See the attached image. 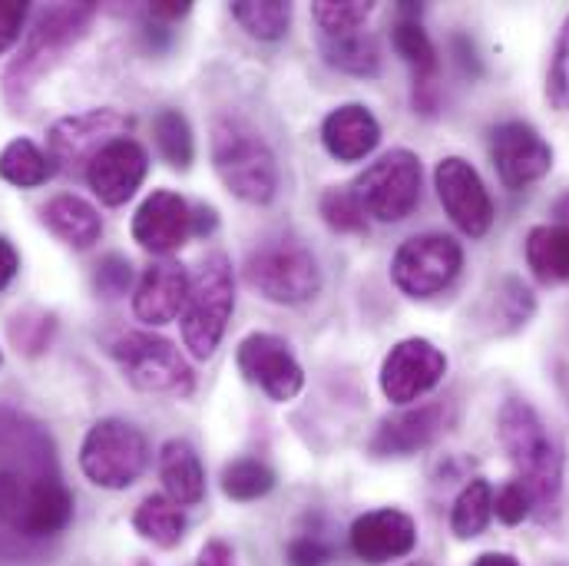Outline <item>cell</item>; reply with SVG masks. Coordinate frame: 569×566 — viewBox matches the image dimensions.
<instances>
[{
    "label": "cell",
    "mask_w": 569,
    "mask_h": 566,
    "mask_svg": "<svg viewBox=\"0 0 569 566\" xmlns=\"http://www.w3.org/2000/svg\"><path fill=\"white\" fill-rule=\"evenodd\" d=\"M497 437L517 470V480L530 487L533 510L540 517H553L563 490V454L537 408L510 398L497 415Z\"/></svg>",
    "instance_id": "1"
},
{
    "label": "cell",
    "mask_w": 569,
    "mask_h": 566,
    "mask_svg": "<svg viewBox=\"0 0 569 566\" xmlns=\"http://www.w3.org/2000/svg\"><path fill=\"white\" fill-rule=\"evenodd\" d=\"M93 17H97L93 3H53V7L37 13L33 27L23 37L20 53L3 70V100H7V107L20 110L30 100L40 77L50 73L63 60V53L87 37Z\"/></svg>",
    "instance_id": "2"
},
{
    "label": "cell",
    "mask_w": 569,
    "mask_h": 566,
    "mask_svg": "<svg viewBox=\"0 0 569 566\" xmlns=\"http://www.w3.org/2000/svg\"><path fill=\"white\" fill-rule=\"evenodd\" d=\"M212 169L222 186L249 202L269 206L279 192V162L266 137L236 113H219L212 120Z\"/></svg>",
    "instance_id": "3"
},
{
    "label": "cell",
    "mask_w": 569,
    "mask_h": 566,
    "mask_svg": "<svg viewBox=\"0 0 569 566\" xmlns=\"http://www.w3.org/2000/svg\"><path fill=\"white\" fill-rule=\"evenodd\" d=\"M73 520V494L57 474L0 467V527L20 537H53Z\"/></svg>",
    "instance_id": "4"
},
{
    "label": "cell",
    "mask_w": 569,
    "mask_h": 566,
    "mask_svg": "<svg viewBox=\"0 0 569 566\" xmlns=\"http://www.w3.org/2000/svg\"><path fill=\"white\" fill-rule=\"evenodd\" d=\"M236 308V279L232 262L222 252H212L199 262L196 276H189V295L179 315L182 345L196 361H206L216 355L226 325Z\"/></svg>",
    "instance_id": "5"
},
{
    "label": "cell",
    "mask_w": 569,
    "mask_h": 566,
    "mask_svg": "<svg viewBox=\"0 0 569 566\" xmlns=\"http://www.w3.org/2000/svg\"><path fill=\"white\" fill-rule=\"evenodd\" d=\"M242 272L249 288L276 305H305L321 291V266L315 252L291 236L269 239L252 249Z\"/></svg>",
    "instance_id": "6"
},
{
    "label": "cell",
    "mask_w": 569,
    "mask_h": 566,
    "mask_svg": "<svg viewBox=\"0 0 569 566\" xmlns=\"http://www.w3.org/2000/svg\"><path fill=\"white\" fill-rule=\"evenodd\" d=\"M110 355L123 378L146 395H172L189 398L196 388V375L182 351L152 331H127L110 345Z\"/></svg>",
    "instance_id": "7"
},
{
    "label": "cell",
    "mask_w": 569,
    "mask_h": 566,
    "mask_svg": "<svg viewBox=\"0 0 569 566\" xmlns=\"http://www.w3.org/2000/svg\"><path fill=\"white\" fill-rule=\"evenodd\" d=\"M149 467V444L140 427L123 418H103L80 444V470L103 490H127Z\"/></svg>",
    "instance_id": "8"
},
{
    "label": "cell",
    "mask_w": 569,
    "mask_h": 566,
    "mask_svg": "<svg viewBox=\"0 0 569 566\" xmlns=\"http://www.w3.org/2000/svg\"><path fill=\"white\" fill-rule=\"evenodd\" d=\"M421 159L411 149H391L378 162H371L351 189L361 209L378 222H405L421 202Z\"/></svg>",
    "instance_id": "9"
},
{
    "label": "cell",
    "mask_w": 569,
    "mask_h": 566,
    "mask_svg": "<svg viewBox=\"0 0 569 566\" xmlns=\"http://www.w3.org/2000/svg\"><path fill=\"white\" fill-rule=\"evenodd\" d=\"M463 269V249L457 239L425 232L408 239L391 262V279L408 298H430L443 291Z\"/></svg>",
    "instance_id": "10"
},
{
    "label": "cell",
    "mask_w": 569,
    "mask_h": 566,
    "mask_svg": "<svg viewBox=\"0 0 569 566\" xmlns=\"http://www.w3.org/2000/svg\"><path fill=\"white\" fill-rule=\"evenodd\" d=\"M433 186L440 196V206L447 209L450 222L470 236L480 239L493 226V199L480 179V172L460 159V156H443L433 169Z\"/></svg>",
    "instance_id": "11"
},
{
    "label": "cell",
    "mask_w": 569,
    "mask_h": 566,
    "mask_svg": "<svg viewBox=\"0 0 569 566\" xmlns=\"http://www.w3.org/2000/svg\"><path fill=\"white\" fill-rule=\"evenodd\" d=\"M236 365L242 371V378L256 388H262L272 401H291L301 395L305 388V371L298 365V358L291 355L288 341L269 331H252L239 341L236 351Z\"/></svg>",
    "instance_id": "12"
},
{
    "label": "cell",
    "mask_w": 569,
    "mask_h": 566,
    "mask_svg": "<svg viewBox=\"0 0 569 566\" xmlns=\"http://www.w3.org/2000/svg\"><path fill=\"white\" fill-rule=\"evenodd\" d=\"M133 127L130 117L120 110H87L77 117H63L47 130V156L57 169H77L87 166L107 142L127 137Z\"/></svg>",
    "instance_id": "13"
},
{
    "label": "cell",
    "mask_w": 569,
    "mask_h": 566,
    "mask_svg": "<svg viewBox=\"0 0 569 566\" xmlns=\"http://www.w3.org/2000/svg\"><path fill=\"white\" fill-rule=\"evenodd\" d=\"M447 375V355L427 338L398 341L381 365V391L395 405H415Z\"/></svg>",
    "instance_id": "14"
},
{
    "label": "cell",
    "mask_w": 569,
    "mask_h": 566,
    "mask_svg": "<svg viewBox=\"0 0 569 566\" xmlns=\"http://www.w3.org/2000/svg\"><path fill=\"white\" fill-rule=\"evenodd\" d=\"M490 156L507 189H527L553 169L550 142L523 120H507L490 133Z\"/></svg>",
    "instance_id": "15"
},
{
    "label": "cell",
    "mask_w": 569,
    "mask_h": 566,
    "mask_svg": "<svg viewBox=\"0 0 569 566\" xmlns=\"http://www.w3.org/2000/svg\"><path fill=\"white\" fill-rule=\"evenodd\" d=\"M146 172H149V152L133 137H120V140L107 142L87 162V182H90L93 196L103 206H113V209L137 196Z\"/></svg>",
    "instance_id": "16"
},
{
    "label": "cell",
    "mask_w": 569,
    "mask_h": 566,
    "mask_svg": "<svg viewBox=\"0 0 569 566\" xmlns=\"http://www.w3.org/2000/svg\"><path fill=\"white\" fill-rule=\"evenodd\" d=\"M133 239L152 256L182 249L192 239V206L172 189L149 192L133 216Z\"/></svg>",
    "instance_id": "17"
},
{
    "label": "cell",
    "mask_w": 569,
    "mask_h": 566,
    "mask_svg": "<svg viewBox=\"0 0 569 566\" xmlns=\"http://www.w3.org/2000/svg\"><path fill=\"white\" fill-rule=\"evenodd\" d=\"M418 544V527L405 510L385 507V510H371L365 517L355 520L351 527V550L358 560L371 566L391 564L401 560L415 550Z\"/></svg>",
    "instance_id": "18"
},
{
    "label": "cell",
    "mask_w": 569,
    "mask_h": 566,
    "mask_svg": "<svg viewBox=\"0 0 569 566\" xmlns=\"http://www.w3.org/2000/svg\"><path fill=\"white\" fill-rule=\"evenodd\" d=\"M447 425V408L440 401H427L405 408L391 418H385L371 437V457H411L433 444V437Z\"/></svg>",
    "instance_id": "19"
},
{
    "label": "cell",
    "mask_w": 569,
    "mask_h": 566,
    "mask_svg": "<svg viewBox=\"0 0 569 566\" xmlns=\"http://www.w3.org/2000/svg\"><path fill=\"white\" fill-rule=\"evenodd\" d=\"M186 295H189V272L172 259H159L142 269L133 291V315L142 325H169L172 318L182 315Z\"/></svg>",
    "instance_id": "20"
},
{
    "label": "cell",
    "mask_w": 569,
    "mask_h": 566,
    "mask_svg": "<svg viewBox=\"0 0 569 566\" xmlns=\"http://www.w3.org/2000/svg\"><path fill=\"white\" fill-rule=\"evenodd\" d=\"M321 142L338 162H358L371 156L381 142V123L365 103H345L331 110L321 123Z\"/></svg>",
    "instance_id": "21"
},
{
    "label": "cell",
    "mask_w": 569,
    "mask_h": 566,
    "mask_svg": "<svg viewBox=\"0 0 569 566\" xmlns=\"http://www.w3.org/2000/svg\"><path fill=\"white\" fill-rule=\"evenodd\" d=\"M418 13H421V7H411V3L401 7V20L395 23V50L415 73V103L425 113H433V83H437L440 60H437V50L421 27Z\"/></svg>",
    "instance_id": "22"
},
{
    "label": "cell",
    "mask_w": 569,
    "mask_h": 566,
    "mask_svg": "<svg viewBox=\"0 0 569 566\" xmlns=\"http://www.w3.org/2000/svg\"><path fill=\"white\" fill-rule=\"evenodd\" d=\"M527 266L540 282H569V192L557 199L550 222L530 229Z\"/></svg>",
    "instance_id": "23"
},
{
    "label": "cell",
    "mask_w": 569,
    "mask_h": 566,
    "mask_svg": "<svg viewBox=\"0 0 569 566\" xmlns=\"http://www.w3.org/2000/svg\"><path fill=\"white\" fill-rule=\"evenodd\" d=\"M40 219L43 226L60 239L67 242L70 249L83 252V249H93L103 236V219L100 212L83 199V196H73V192H60L53 196L43 209H40Z\"/></svg>",
    "instance_id": "24"
},
{
    "label": "cell",
    "mask_w": 569,
    "mask_h": 566,
    "mask_svg": "<svg viewBox=\"0 0 569 566\" xmlns=\"http://www.w3.org/2000/svg\"><path fill=\"white\" fill-rule=\"evenodd\" d=\"M159 477L166 497L179 507H196L206 497V470L196 447L182 437H172L159 450Z\"/></svg>",
    "instance_id": "25"
},
{
    "label": "cell",
    "mask_w": 569,
    "mask_h": 566,
    "mask_svg": "<svg viewBox=\"0 0 569 566\" xmlns=\"http://www.w3.org/2000/svg\"><path fill=\"white\" fill-rule=\"evenodd\" d=\"M321 57L328 67L351 77H375L381 70V47L365 30L345 37H321Z\"/></svg>",
    "instance_id": "26"
},
{
    "label": "cell",
    "mask_w": 569,
    "mask_h": 566,
    "mask_svg": "<svg viewBox=\"0 0 569 566\" xmlns=\"http://www.w3.org/2000/svg\"><path fill=\"white\" fill-rule=\"evenodd\" d=\"M57 172L53 159L27 137H17L0 149V179L17 189H37Z\"/></svg>",
    "instance_id": "27"
},
{
    "label": "cell",
    "mask_w": 569,
    "mask_h": 566,
    "mask_svg": "<svg viewBox=\"0 0 569 566\" xmlns=\"http://www.w3.org/2000/svg\"><path fill=\"white\" fill-rule=\"evenodd\" d=\"M133 527H137V534H140L142 540H149L152 547L172 550L182 540V534H186V514L166 494H152V497H146L137 507Z\"/></svg>",
    "instance_id": "28"
},
{
    "label": "cell",
    "mask_w": 569,
    "mask_h": 566,
    "mask_svg": "<svg viewBox=\"0 0 569 566\" xmlns=\"http://www.w3.org/2000/svg\"><path fill=\"white\" fill-rule=\"evenodd\" d=\"M490 517H493V490L487 480L477 477L457 494L450 507V530L457 540H473L487 530Z\"/></svg>",
    "instance_id": "29"
},
{
    "label": "cell",
    "mask_w": 569,
    "mask_h": 566,
    "mask_svg": "<svg viewBox=\"0 0 569 566\" xmlns=\"http://www.w3.org/2000/svg\"><path fill=\"white\" fill-rule=\"evenodd\" d=\"M152 140H156L159 156H162L172 169L186 172V169L192 166V159H196V140H192L189 120H186L179 110H159V113L152 117Z\"/></svg>",
    "instance_id": "30"
},
{
    "label": "cell",
    "mask_w": 569,
    "mask_h": 566,
    "mask_svg": "<svg viewBox=\"0 0 569 566\" xmlns=\"http://www.w3.org/2000/svg\"><path fill=\"white\" fill-rule=\"evenodd\" d=\"M232 17L239 20V27L256 37V40H282L291 23V3L284 0H236L232 3Z\"/></svg>",
    "instance_id": "31"
},
{
    "label": "cell",
    "mask_w": 569,
    "mask_h": 566,
    "mask_svg": "<svg viewBox=\"0 0 569 566\" xmlns=\"http://www.w3.org/2000/svg\"><path fill=\"white\" fill-rule=\"evenodd\" d=\"M272 487H276V470L256 457H239V460L226 464V470H222V490L232 500L249 504V500L266 497Z\"/></svg>",
    "instance_id": "32"
},
{
    "label": "cell",
    "mask_w": 569,
    "mask_h": 566,
    "mask_svg": "<svg viewBox=\"0 0 569 566\" xmlns=\"http://www.w3.org/2000/svg\"><path fill=\"white\" fill-rule=\"evenodd\" d=\"M371 13H375V3H368V0H318V3H311V17L321 27V37L358 33Z\"/></svg>",
    "instance_id": "33"
},
{
    "label": "cell",
    "mask_w": 569,
    "mask_h": 566,
    "mask_svg": "<svg viewBox=\"0 0 569 566\" xmlns=\"http://www.w3.org/2000/svg\"><path fill=\"white\" fill-rule=\"evenodd\" d=\"M321 219L335 232H351V236L368 232V212L361 209L351 186H335L321 196Z\"/></svg>",
    "instance_id": "34"
},
{
    "label": "cell",
    "mask_w": 569,
    "mask_h": 566,
    "mask_svg": "<svg viewBox=\"0 0 569 566\" xmlns=\"http://www.w3.org/2000/svg\"><path fill=\"white\" fill-rule=\"evenodd\" d=\"M547 100L560 113H569V17L553 43V57H550V70H547Z\"/></svg>",
    "instance_id": "35"
},
{
    "label": "cell",
    "mask_w": 569,
    "mask_h": 566,
    "mask_svg": "<svg viewBox=\"0 0 569 566\" xmlns=\"http://www.w3.org/2000/svg\"><path fill=\"white\" fill-rule=\"evenodd\" d=\"M493 514H497V520L500 524H507V527H517V524H523L530 514H533V494H530V487L523 484V480H507L500 490H497V497H493Z\"/></svg>",
    "instance_id": "36"
},
{
    "label": "cell",
    "mask_w": 569,
    "mask_h": 566,
    "mask_svg": "<svg viewBox=\"0 0 569 566\" xmlns=\"http://www.w3.org/2000/svg\"><path fill=\"white\" fill-rule=\"evenodd\" d=\"M500 308H503L507 331H513V328H520V325L530 321L537 301H533V291H530L527 285L517 282V279H507V282H503V295H500Z\"/></svg>",
    "instance_id": "37"
},
{
    "label": "cell",
    "mask_w": 569,
    "mask_h": 566,
    "mask_svg": "<svg viewBox=\"0 0 569 566\" xmlns=\"http://www.w3.org/2000/svg\"><path fill=\"white\" fill-rule=\"evenodd\" d=\"M50 331H53V315H37L33 321L17 315V318H13V325H10V338H13V345H20L27 355L43 351V348H47V341H50Z\"/></svg>",
    "instance_id": "38"
},
{
    "label": "cell",
    "mask_w": 569,
    "mask_h": 566,
    "mask_svg": "<svg viewBox=\"0 0 569 566\" xmlns=\"http://www.w3.org/2000/svg\"><path fill=\"white\" fill-rule=\"evenodd\" d=\"M130 282H133V266H130V259H123V256H107V259L97 266L93 285H97L100 295L120 298V295L130 288Z\"/></svg>",
    "instance_id": "39"
},
{
    "label": "cell",
    "mask_w": 569,
    "mask_h": 566,
    "mask_svg": "<svg viewBox=\"0 0 569 566\" xmlns=\"http://www.w3.org/2000/svg\"><path fill=\"white\" fill-rule=\"evenodd\" d=\"M328 560L331 547L315 534H301L288 544V566H325Z\"/></svg>",
    "instance_id": "40"
},
{
    "label": "cell",
    "mask_w": 569,
    "mask_h": 566,
    "mask_svg": "<svg viewBox=\"0 0 569 566\" xmlns=\"http://www.w3.org/2000/svg\"><path fill=\"white\" fill-rule=\"evenodd\" d=\"M27 13H30V3H23V0H0V53H7L20 40Z\"/></svg>",
    "instance_id": "41"
},
{
    "label": "cell",
    "mask_w": 569,
    "mask_h": 566,
    "mask_svg": "<svg viewBox=\"0 0 569 566\" xmlns=\"http://www.w3.org/2000/svg\"><path fill=\"white\" fill-rule=\"evenodd\" d=\"M189 10H192L189 0H156V3H149L152 20H162V23H176V20H182Z\"/></svg>",
    "instance_id": "42"
},
{
    "label": "cell",
    "mask_w": 569,
    "mask_h": 566,
    "mask_svg": "<svg viewBox=\"0 0 569 566\" xmlns=\"http://www.w3.org/2000/svg\"><path fill=\"white\" fill-rule=\"evenodd\" d=\"M17 272H20V256L13 249V242L0 236V291L17 279Z\"/></svg>",
    "instance_id": "43"
},
{
    "label": "cell",
    "mask_w": 569,
    "mask_h": 566,
    "mask_svg": "<svg viewBox=\"0 0 569 566\" xmlns=\"http://www.w3.org/2000/svg\"><path fill=\"white\" fill-rule=\"evenodd\" d=\"M199 566H236V557L226 540H209L199 554Z\"/></svg>",
    "instance_id": "44"
},
{
    "label": "cell",
    "mask_w": 569,
    "mask_h": 566,
    "mask_svg": "<svg viewBox=\"0 0 569 566\" xmlns=\"http://www.w3.org/2000/svg\"><path fill=\"white\" fill-rule=\"evenodd\" d=\"M216 226H219V216H216L212 206H196L192 209V236H209V232H216Z\"/></svg>",
    "instance_id": "45"
},
{
    "label": "cell",
    "mask_w": 569,
    "mask_h": 566,
    "mask_svg": "<svg viewBox=\"0 0 569 566\" xmlns=\"http://www.w3.org/2000/svg\"><path fill=\"white\" fill-rule=\"evenodd\" d=\"M473 566H520V560L510 554H483V557H477Z\"/></svg>",
    "instance_id": "46"
},
{
    "label": "cell",
    "mask_w": 569,
    "mask_h": 566,
    "mask_svg": "<svg viewBox=\"0 0 569 566\" xmlns=\"http://www.w3.org/2000/svg\"><path fill=\"white\" fill-rule=\"evenodd\" d=\"M0 368H3V351H0Z\"/></svg>",
    "instance_id": "47"
},
{
    "label": "cell",
    "mask_w": 569,
    "mask_h": 566,
    "mask_svg": "<svg viewBox=\"0 0 569 566\" xmlns=\"http://www.w3.org/2000/svg\"><path fill=\"white\" fill-rule=\"evenodd\" d=\"M408 566H427V564H408Z\"/></svg>",
    "instance_id": "48"
}]
</instances>
